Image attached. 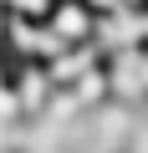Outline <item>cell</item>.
<instances>
[{
	"mask_svg": "<svg viewBox=\"0 0 148 153\" xmlns=\"http://www.w3.org/2000/svg\"><path fill=\"white\" fill-rule=\"evenodd\" d=\"M46 31H51L61 46H92V41H97V10L87 5V0H51Z\"/></svg>",
	"mask_w": 148,
	"mask_h": 153,
	"instance_id": "obj_1",
	"label": "cell"
},
{
	"mask_svg": "<svg viewBox=\"0 0 148 153\" xmlns=\"http://www.w3.org/2000/svg\"><path fill=\"white\" fill-rule=\"evenodd\" d=\"M0 10H5L10 21H46L51 0H0Z\"/></svg>",
	"mask_w": 148,
	"mask_h": 153,
	"instance_id": "obj_2",
	"label": "cell"
}]
</instances>
